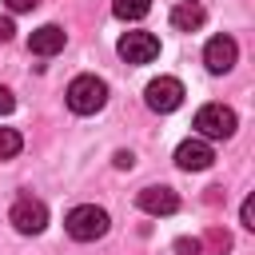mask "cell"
I'll use <instances>...</instances> for the list:
<instances>
[{"label":"cell","instance_id":"d6986e66","mask_svg":"<svg viewBox=\"0 0 255 255\" xmlns=\"http://www.w3.org/2000/svg\"><path fill=\"white\" fill-rule=\"evenodd\" d=\"M12 32H16V28H12V20H8V16H0V44H4V40H12Z\"/></svg>","mask_w":255,"mask_h":255},{"label":"cell","instance_id":"7c38bea8","mask_svg":"<svg viewBox=\"0 0 255 255\" xmlns=\"http://www.w3.org/2000/svg\"><path fill=\"white\" fill-rule=\"evenodd\" d=\"M112 12L120 20H143L151 12V0H112Z\"/></svg>","mask_w":255,"mask_h":255},{"label":"cell","instance_id":"6da1fadb","mask_svg":"<svg viewBox=\"0 0 255 255\" xmlns=\"http://www.w3.org/2000/svg\"><path fill=\"white\" fill-rule=\"evenodd\" d=\"M108 104V84L100 76H76L68 84V108L76 116H96Z\"/></svg>","mask_w":255,"mask_h":255},{"label":"cell","instance_id":"8992f818","mask_svg":"<svg viewBox=\"0 0 255 255\" xmlns=\"http://www.w3.org/2000/svg\"><path fill=\"white\" fill-rule=\"evenodd\" d=\"M143 100H147L151 112H175L183 104V84L175 76H159V80H151L143 88Z\"/></svg>","mask_w":255,"mask_h":255},{"label":"cell","instance_id":"5bb4252c","mask_svg":"<svg viewBox=\"0 0 255 255\" xmlns=\"http://www.w3.org/2000/svg\"><path fill=\"white\" fill-rule=\"evenodd\" d=\"M20 147H24L20 131H16V128H0V159H12Z\"/></svg>","mask_w":255,"mask_h":255},{"label":"cell","instance_id":"7a4b0ae2","mask_svg":"<svg viewBox=\"0 0 255 255\" xmlns=\"http://www.w3.org/2000/svg\"><path fill=\"white\" fill-rule=\"evenodd\" d=\"M108 211L104 207H96V203H80V207H72L68 211V219H64V227H68V235L72 239H80V243H92V239H100V235H108Z\"/></svg>","mask_w":255,"mask_h":255},{"label":"cell","instance_id":"e0dca14e","mask_svg":"<svg viewBox=\"0 0 255 255\" xmlns=\"http://www.w3.org/2000/svg\"><path fill=\"white\" fill-rule=\"evenodd\" d=\"M12 108H16V96H12L8 88H0V116H8Z\"/></svg>","mask_w":255,"mask_h":255},{"label":"cell","instance_id":"3957f363","mask_svg":"<svg viewBox=\"0 0 255 255\" xmlns=\"http://www.w3.org/2000/svg\"><path fill=\"white\" fill-rule=\"evenodd\" d=\"M235 128H239V120H235V112H231L227 104H203V108L195 112V131H199V139H231Z\"/></svg>","mask_w":255,"mask_h":255},{"label":"cell","instance_id":"277c9868","mask_svg":"<svg viewBox=\"0 0 255 255\" xmlns=\"http://www.w3.org/2000/svg\"><path fill=\"white\" fill-rule=\"evenodd\" d=\"M8 223H12L20 235H40V231L48 227V207H44L40 199L24 195V199H16V203H12V211H8Z\"/></svg>","mask_w":255,"mask_h":255},{"label":"cell","instance_id":"9a60e30c","mask_svg":"<svg viewBox=\"0 0 255 255\" xmlns=\"http://www.w3.org/2000/svg\"><path fill=\"white\" fill-rule=\"evenodd\" d=\"M199 251H203V243H199V239H187V235H183V239H175V255H199Z\"/></svg>","mask_w":255,"mask_h":255},{"label":"cell","instance_id":"5b68a950","mask_svg":"<svg viewBox=\"0 0 255 255\" xmlns=\"http://www.w3.org/2000/svg\"><path fill=\"white\" fill-rule=\"evenodd\" d=\"M116 52L128 64H151L159 56V36H151V32H124L120 44H116Z\"/></svg>","mask_w":255,"mask_h":255},{"label":"cell","instance_id":"ba28073f","mask_svg":"<svg viewBox=\"0 0 255 255\" xmlns=\"http://www.w3.org/2000/svg\"><path fill=\"white\" fill-rule=\"evenodd\" d=\"M135 203H139V211H147V215H175V211H179V195H175L171 187H163V183L143 187V191L135 195Z\"/></svg>","mask_w":255,"mask_h":255},{"label":"cell","instance_id":"2e32d148","mask_svg":"<svg viewBox=\"0 0 255 255\" xmlns=\"http://www.w3.org/2000/svg\"><path fill=\"white\" fill-rule=\"evenodd\" d=\"M239 219H243V227H247V231H255V199H243Z\"/></svg>","mask_w":255,"mask_h":255},{"label":"cell","instance_id":"8fae6325","mask_svg":"<svg viewBox=\"0 0 255 255\" xmlns=\"http://www.w3.org/2000/svg\"><path fill=\"white\" fill-rule=\"evenodd\" d=\"M203 20H207V12H203V4H195V0H183V4L171 8V28H175V32H199Z\"/></svg>","mask_w":255,"mask_h":255},{"label":"cell","instance_id":"52a82bcc","mask_svg":"<svg viewBox=\"0 0 255 255\" xmlns=\"http://www.w3.org/2000/svg\"><path fill=\"white\" fill-rule=\"evenodd\" d=\"M235 56H239V48H235L231 36H211L207 48H203V64H207V72H215V76L231 72V68H235Z\"/></svg>","mask_w":255,"mask_h":255},{"label":"cell","instance_id":"4fadbf2b","mask_svg":"<svg viewBox=\"0 0 255 255\" xmlns=\"http://www.w3.org/2000/svg\"><path fill=\"white\" fill-rule=\"evenodd\" d=\"M199 243H207L215 255H227V251H231V235H227L223 227H207V235H203Z\"/></svg>","mask_w":255,"mask_h":255},{"label":"cell","instance_id":"ac0fdd59","mask_svg":"<svg viewBox=\"0 0 255 255\" xmlns=\"http://www.w3.org/2000/svg\"><path fill=\"white\" fill-rule=\"evenodd\" d=\"M36 4H40V0H8V8H12V12H32Z\"/></svg>","mask_w":255,"mask_h":255},{"label":"cell","instance_id":"9c48e42d","mask_svg":"<svg viewBox=\"0 0 255 255\" xmlns=\"http://www.w3.org/2000/svg\"><path fill=\"white\" fill-rule=\"evenodd\" d=\"M175 163H179L183 171H207V167L215 163V151H211L207 139H183V143L175 147Z\"/></svg>","mask_w":255,"mask_h":255},{"label":"cell","instance_id":"ffe728a7","mask_svg":"<svg viewBox=\"0 0 255 255\" xmlns=\"http://www.w3.org/2000/svg\"><path fill=\"white\" fill-rule=\"evenodd\" d=\"M131 163H135L131 151H116V167H131Z\"/></svg>","mask_w":255,"mask_h":255},{"label":"cell","instance_id":"30bf717a","mask_svg":"<svg viewBox=\"0 0 255 255\" xmlns=\"http://www.w3.org/2000/svg\"><path fill=\"white\" fill-rule=\"evenodd\" d=\"M64 44H68V32L60 24H40L28 36V52L32 56H56V52H64Z\"/></svg>","mask_w":255,"mask_h":255}]
</instances>
